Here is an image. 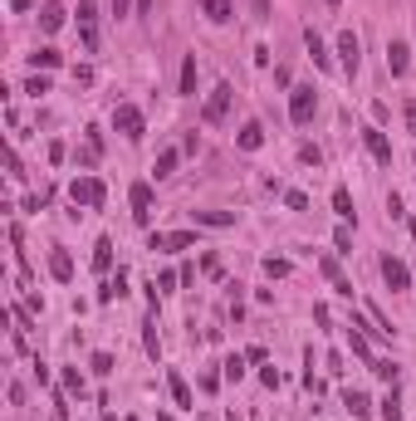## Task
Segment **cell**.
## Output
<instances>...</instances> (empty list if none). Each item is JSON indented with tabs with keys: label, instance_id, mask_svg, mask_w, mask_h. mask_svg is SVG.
<instances>
[{
	"label": "cell",
	"instance_id": "1",
	"mask_svg": "<svg viewBox=\"0 0 416 421\" xmlns=\"http://www.w3.org/2000/svg\"><path fill=\"white\" fill-rule=\"evenodd\" d=\"M113 127H118L127 142H137V137L147 132V118H142V113H137L132 103H118V108H113Z\"/></svg>",
	"mask_w": 416,
	"mask_h": 421
},
{
	"label": "cell",
	"instance_id": "2",
	"mask_svg": "<svg viewBox=\"0 0 416 421\" xmlns=\"http://www.w3.org/2000/svg\"><path fill=\"white\" fill-rule=\"evenodd\" d=\"M230 99H235V89H230V84H215V89H210V99H206V108H201V122H206V127L225 122V113H230Z\"/></svg>",
	"mask_w": 416,
	"mask_h": 421
},
{
	"label": "cell",
	"instance_id": "3",
	"mask_svg": "<svg viewBox=\"0 0 416 421\" xmlns=\"http://www.w3.org/2000/svg\"><path fill=\"white\" fill-rule=\"evenodd\" d=\"M313 108H318V94H313V84H299V89H289V118H294L299 127H309Z\"/></svg>",
	"mask_w": 416,
	"mask_h": 421
},
{
	"label": "cell",
	"instance_id": "4",
	"mask_svg": "<svg viewBox=\"0 0 416 421\" xmlns=\"http://www.w3.org/2000/svg\"><path fill=\"white\" fill-rule=\"evenodd\" d=\"M147 250H196V230H152V240H147Z\"/></svg>",
	"mask_w": 416,
	"mask_h": 421
},
{
	"label": "cell",
	"instance_id": "5",
	"mask_svg": "<svg viewBox=\"0 0 416 421\" xmlns=\"http://www.w3.org/2000/svg\"><path fill=\"white\" fill-rule=\"evenodd\" d=\"M103 182L99 177H74V187H69V201L74 206H103Z\"/></svg>",
	"mask_w": 416,
	"mask_h": 421
},
{
	"label": "cell",
	"instance_id": "6",
	"mask_svg": "<svg viewBox=\"0 0 416 421\" xmlns=\"http://www.w3.org/2000/svg\"><path fill=\"white\" fill-rule=\"evenodd\" d=\"M79 39L84 49H99V0H79Z\"/></svg>",
	"mask_w": 416,
	"mask_h": 421
},
{
	"label": "cell",
	"instance_id": "7",
	"mask_svg": "<svg viewBox=\"0 0 416 421\" xmlns=\"http://www.w3.org/2000/svg\"><path fill=\"white\" fill-rule=\"evenodd\" d=\"M382 279H387V289H392V294L412 289V270H407V260H397V255H382Z\"/></svg>",
	"mask_w": 416,
	"mask_h": 421
},
{
	"label": "cell",
	"instance_id": "8",
	"mask_svg": "<svg viewBox=\"0 0 416 421\" xmlns=\"http://www.w3.org/2000/svg\"><path fill=\"white\" fill-rule=\"evenodd\" d=\"M127 201H132V220L147 225L152 220V182H132L127 187Z\"/></svg>",
	"mask_w": 416,
	"mask_h": 421
},
{
	"label": "cell",
	"instance_id": "9",
	"mask_svg": "<svg viewBox=\"0 0 416 421\" xmlns=\"http://www.w3.org/2000/svg\"><path fill=\"white\" fill-rule=\"evenodd\" d=\"M363 142H367V152H372V162H382V167H392V137H387L382 127H363Z\"/></svg>",
	"mask_w": 416,
	"mask_h": 421
},
{
	"label": "cell",
	"instance_id": "10",
	"mask_svg": "<svg viewBox=\"0 0 416 421\" xmlns=\"http://www.w3.org/2000/svg\"><path fill=\"white\" fill-rule=\"evenodd\" d=\"M338 54H343V74H358V64H363V44H358L353 30L338 34Z\"/></svg>",
	"mask_w": 416,
	"mask_h": 421
},
{
	"label": "cell",
	"instance_id": "11",
	"mask_svg": "<svg viewBox=\"0 0 416 421\" xmlns=\"http://www.w3.org/2000/svg\"><path fill=\"white\" fill-rule=\"evenodd\" d=\"M235 147H240V152H260V147H265V122L250 118V122L235 132Z\"/></svg>",
	"mask_w": 416,
	"mask_h": 421
},
{
	"label": "cell",
	"instance_id": "12",
	"mask_svg": "<svg viewBox=\"0 0 416 421\" xmlns=\"http://www.w3.org/2000/svg\"><path fill=\"white\" fill-rule=\"evenodd\" d=\"M49 275H54L59 284H69V279H74V255H69L64 245H54V250H49Z\"/></svg>",
	"mask_w": 416,
	"mask_h": 421
},
{
	"label": "cell",
	"instance_id": "13",
	"mask_svg": "<svg viewBox=\"0 0 416 421\" xmlns=\"http://www.w3.org/2000/svg\"><path fill=\"white\" fill-rule=\"evenodd\" d=\"M387 69H392L397 79H402V74L412 69V49H407L402 39H392V44H387Z\"/></svg>",
	"mask_w": 416,
	"mask_h": 421
},
{
	"label": "cell",
	"instance_id": "14",
	"mask_svg": "<svg viewBox=\"0 0 416 421\" xmlns=\"http://www.w3.org/2000/svg\"><path fill=\"white\" fill-rule=\"evenodd\" d=\"M99 157H103V132H99V127H89L84 152H79V167H99Z\"/></svg>",
	"mask_w": 416,
	"mask_h": 421
},
{
	"label": "cell",
	"instance_id": "15",
	"mask_svg": "<svg viewBox=\"0 0 416 421\" xmlns=\"http://www.w3.org/2000/svg\"><path fill=\"white\" fill-rule=\"evenodd\" d=\"M177 162H182V147H162V152H157V162H152V177H157V182H167V177L177 172Z\"/></svg>",
	"mask_w": 416,
	"mask_h": 421
},
{
	"label": "cell",
	"instance_id": "16",
	"mask_svg": "<svg viewBox=\"0 0 416 421\" xmlns=\"http://www.w3.org/2000/svg\"><path fill=\"white\" fill-rule=\"evenodd\" d=\"M59 25H64V5H59V0H44V5H39V30L54 34Z\"/></svg>",
	"mask_w": 416,
	"mask_h": 421
},
{
	"label": "cell",
	"instance_id": "17",
	"mask_svg": "<svg viewBox=\"0 0 416 421\" xmlns=\"http://www.w3.org/2000/svg\"><path fill=\"white\" fill-rule=\"evenodd\" d=\"M59 64H64V54H59L54 44H44V49L30 54V69H34V74H39V69H59Z\"/></svg>",
	"mask_w": 416,
	"mask_h": 421
},
{
	"label": "cell",
	"instance_id": "18",
	"mask_svg": "<svg viewBox=\"0 0 416 421\" xmlns=\"http://www.w3.org/2000/svg\"><path fill=\"white\" fill-rule=\"evenodd\" d=\"M333 215L348 225V220H358V210H353V196H348V187H333Z\"/></svg>",
	"mask_w": 416,
	"mask_h": 421
},
{
	"label": "cell",
	"instance_id": "19",
	"mask_svg": "<svg viewBox=\"0 0 416 421\" xmlns=\"http://www.w3.org/2000/svg\"><path fill=\"white\" fill-rule=\"evenodd\" d=\"M343 407H348V412H353L358 421L372 417V397H367V392H348V397H343Z\"/></svg>",
	"mask_w": 416,
	"mask_h": 421
},
{
	"label": "cell",
	"instance_id": "20",
	"mask_svg": "<svg viewBox=\"0 0 416 421\" xmlns=\"http://www.w3.org/2000/svg\"><path fill=\"white\" fill-rule=\"evenodd\" d=\"M191 220H196V225H215V230H220V225H235V210H191Z\"/></svg>",
	"mask_w": 416,
	"mask_h": 421
},
{
	"label": "cell",
	"instance_id": "21",
	"mask_svg": "<svg viewBox=\"0 0 416 421\" xmlns=\"http://www.w3.org/2000/svg\"><path fill=\"white\" fill-rule=\"evenodd\" d=\"M122 294H127V275H122V270H118V275H113V279H108L103 289H99V304H113V299H122Z\"/></svg>",
	"mask_w": 416,
	"mask_h": 421
},
{
	"label": "cell",
	"instance_id": "22",
	"mask_svg": "<svg viewBox=\"0 0 416 421\" xmlns=\"http://www.w3.org/2000/svg\"><path fill=\"white\" fill-rule=\"evenodd\" d=\"M304 49H309V59L318 69H328V49H323V39H318V30H304Z\"/></svg>",
	"mask_w": 416,
	"mask_h": 421
},
{
	"label": "cell",
	"instance_id": "23",
	"mask_svg": "<svg viewBox=\"0 0 416 421\" xmlns=\"http://www.w3.org/2000/svg\"><path fill=\"white\" fill-rule=\"evenodd\" d=\"M245 363H250L245 353H230V358L220 363V377H225V382H240V377H245Z\"/></svg>",
	"mask_w": 416,
	"mask_h": 421
},
{
	"label": "cell",
	"instance_id": "24",
	"mask_svg": "<svg viewBox=\"0 0 416 421\" xmlns=\"http://www.w3.org/2000/svg\"><path fill=\"white\" fill-rule=\"evenodd\" d=\"M64 392H69V397H79V402L89 397V382H84V372H79V367H64Z\"/></svg>",
	"mask_w": 416,
	"mask_h": 421
},
{
	"label": "cell",
	"instance_id": "25",
	"mask_svg": "<svg viewBox=\"0 0 416 421\" xmlns=\"http://www.w3.org/2000/svg\"><path fill=\"white\" fill-rule=\"evenodd\" d=\"M201 10H206V20H215V25H225V20L235 15V5H230V0H201Z\"/></svg>",
	"mask_w": 416,
	"mask_h": 421
},
{
	"label": "cell",
	"instance_id": "26",
	"mask_svg": "<svg viewBox=\"0 0 416 421\" xmlns=\"http://www.w3.org/2000/svg\"><path fill=\"white\" fill-rule=\"evenodd\" d=\"M167 387H172V402H177V407H191V387H187V377H182V372H172V377H167Z\"/></svg>",
	"mask_w": 416,
	"mask_h": 421
},
{
	"label": "cell",
	"instance_id": "27",
	"mask_svg": "<svg viewBox=\"0 0 416 421\" xmlns=\"http://www.w3.org/2000/svg\"><path fill=\"white\" fill-rule=\"evenodd\" d=\"M94 270H99V275H108V270H113V240H99V245H94Z\"/></svg>",
	"mask_w": 416,
	"mask_h": 421
},
{
	"label": "cell",
	"instance_id": "28",
	"mask_svg": "<svg viewBox=\"0 0 416 421\" xmlns=\"http://www.w3.org/2000/svg\"><path fill=\"white\" fill-rule=\"evenodd\" d=\"M182 94H196V54L182 59Z\"/></svg>",
	"mask_w": 416,
	"mask_h": 421
},
{
	"label": "cell",
	"instance_id": "29",
	"mask_svg": "<svg viewBox=\"0 0 416 421\" xmlns=\"http://www.w3.org/2000/svg\"><path fill=\"white\" fill-rule=\"evenodd\" d=\"M377 417H382V421H402V402H397V387H392V397H387V402H377Z\"/></svg>",
	"mask_w": 416,
	"mask_h": 421
},
{
	"label": "cell",
	"instance_id": "30",
	"mask_svg": "<svg viewBox=\"0 0 416 421\" xmlns=\"http://www.w3.org/2000/svg\"><path fill=\"white\" fill-rule=\"evenodd\" d=\"M333 245H338V255H353V230L338 225V230H333Z\"/></svg>",
	"mask_w": 416,
	"mask_h": 421
},
{
	"label": "cell",
	"instance_id": "31",
	"mask_svg": "<svg viewBox=\"0 0 416 421\" xmlns=\"http://www.w3.org/2000/svg\"><path fill=\"white\" fill-rule=\"evenodd\" d=\"M372 377H382V382H392V387H397V363H387V358H382V363H372Z\"/></svg>",
	"mask_w": 416,
	"mask_h": 421
},
{
	"label": "cell",
	"instance_id": "32",
	"mask_svg": "<svg viewBox=\"0 0 416 421\" xmlns=\"http://www.w3.org/2000/svg\"><path fill=\"white\" fill-rule=\"evenodd\" d=\"M299 162H304V167H323V152H318L313 142H304V147H299Z\"/></svg>",
	"mask_w": 416,
	"mask_h": 421
},
{
	"label": "cell",
	"instance_id": "33",
	"mask_svg": "<svg viewBox=\"0 0 416 421\" xmlns=\"http://www.w3.org/2000/svg\"><path fill=\"white\" fill-rule=\"evenodd\" d=\"M265 275H270V279H284V275H289V260H275V255H270V260H265Z\"/></svg>",
	"mask_w": 416,
	"mask_h": 421
},
{
	"label": "cell",
	"instance_id": "34",
	"mask_svg": "<svg viewBox=\"0 0 416 421\" xmlns=\"http://www.w3.org/2000/svg\"><path fill=\"white\" fill-rule=\"evenodd\" d=\"M348 343H353V358H372V348H367V333H348Z\"/></svg>",
	"mask_w": 416,
	"mask_h": 421
},
{
	"label": "cell",
	"instance_id": "35",
	"mask_svg": "<svg viewBox=\"0 0 416 421\" xmlns=\"http://www.w3.org/2000/svg\"><path fill=\"white\" fill-rule=\"evenodd\" d=\"M25 94H34V99H44V94H49V79H44V74H34V79L25 84Z\"/></svg>",
	"mask_w": 416,
	"mask_h": 421
},
{
	"label": "cell",
	"instance_id": "36",
	"mask_svg": "<svg viewBox=\"0 0 416 421\" xmlns=\"http://www.w3.org/2000/svg\"><path fill=\"white\" fill-rule=\"evenodd\" d=\"M284 206L289 210H309V196H304V191H284Z\"/></svg>",
	"mask_w": 416,
	"mask_h": 421
},
{
	"label": "cell",
	"instance_id": "37",
	"mask_svg": "<svg viewBox=\"0 0 416 421\" xmlns=\"http://www.w3.org/2000/svg\"><path fill=\"white\" fill-rule=\"evenodd\" d=\"M94 372H99V377L113 372V353H94Z\"/></svg>",
	"mask_w": 416,
	"mask_h": 421
},
{
	"label": "cell",
	"instance_id": "38",
	"mask_svg": "<svg viewBox=\"0 0 416 421\" xmlns=\"http://www.w3.org/2000/svg\"><path fill=\"white\" fill-rule=\"evenodd\" d=\"M318 270H323V275H328V279H333V284H338V279H343V275H338V260H333V255H323V260H318Z\"/></svg>",
	"mask_w": 416,
	"mask_h": 421
},
{
	"label": "cell",
	"instance_id": "39",
	"mask_svg": "<svg viewBox=\"0 0 416 421\" xmlns=\"http://www.w3.org/2000/svg\"><path fill=\"white\" fill-rule=\"evenodd\" d=\"M142 343H147V353H152V358L162 353V338H157V323H147V338H142Z\"/></svg>",
	"mask_w": 416,
	"mask_h": 421
},
{
	"label": "cell",
	"instance_id": "40",
	"mask_svg": "<svg viewBox=\"0 0 416 421\" xmlns=\"http://www.w3.org/2000/svg\"><path fill=\"white\" fill-rule=\"evenodd\" d=\"M260 382L275 392V387H279V367H260Z\"/></svg>",
	"mask_w": 416,
	"mask_h": 421
},
{
	"label": "cell",
	"instance_id": "41",
	"mask_svg": "<svg viewBox=\"0 0 416 421\" xmlns=\"http://www.w3.org/2000/svg\"><path fill=\"white\" fill-rule=\"evenodd\" d=\"M387 215H392V220H402V215H407V210H402V196H397V191L387 196Z\"/></svg>",
	"mask_w": 416,
	"mask_h": 421
},
{
	"label": "cell",
	"instance_id": "42",
	"mask_svg": "<svg viewBox=\"0 0 416 421\" xmlns=\"http://www.w3.org/2000/svg\"><path fill=\"white\" fill-rule=\"evenodd\" d=\"M177 279H182V275H157V289H162V294H172V289H177Z\"/></svg>",
	"mask_w": 416,
	"mask_h": 421
},
{
	"label": "cell",
	"instance_id": "43",
	"mask_svg": "<svg viewBox=\"0 0 416 421\" xmlns=\"http://www.w3.org/2000/svg\"><path fill=\"white\" fill-rule=\"evenodd\" d=\"M255 5V20H270V0H250Z\"/></svg>",
	"mask_w": 416,
	"mask_h": 421
},
{
	"label": "cell",
	"instance_id": "44",
	"mask_svg": "<svg viewBox=\"0 0 416 421\" xmlns=\"http://www.w3.org/2000/svg\"><path fill=\"white\" fill-rule=\"evenodd\" d=\"M402 118H407V127L416 132V103H412V99H407V108H402Z\"/></svg>",
	"mask_w": 416,
	"mask_h": 421
},
{
	"label": "cell",
	"instance_id": "45",
	"mask_svg": "<svg viewBox=\"0 0 416 421\" xmlns=\"http://www.w3.org/2000/svg\"><path fill=\"white\" fill-rule=\"evenodd\" d=\"M132 10V0H113V15H127Z\"/></svg>",
	"mask_w": 416,
	"mask_h": 421
},
{
	"label": "cell",
	"instance_id": "46",
	"mask_svg": "<svg viewBox=\"0 0 416 421\" xmlns=\"http://www.w3.org/2000/svg\"><path fill=\"white\" fill-rule=\"evenodd\" d=\"M157 421H172V417H167V412H157Z\"/></svg>",
	"mask_w": 416,
	"mask_h": 421
},
{
	"label": "cell",
	"instance_id": "47",
	"mask_svg": "<svg viewBox=\"0 0 416 421\" xmlns=\"http://www.w3.org/2000/svg\"><path fill=\"white\" fill-rule=\"evenodd\" d=\"M328 5H333V10H338V5H343V0H328Z\"/></svg>",
	"mask_w": 416,
	"mask_h": 421
}]
</instances>
